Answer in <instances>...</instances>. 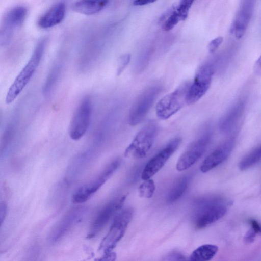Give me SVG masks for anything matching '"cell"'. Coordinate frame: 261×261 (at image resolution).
Instances as JSON below:
<instances>
[{
	"instance_id": "cell-11",
	"label": "cell",
	"mask_w": 261,
	"mask_h": 261,
	"mask_svg": "<svg viewBox=\"0 0 261 261\" xmlns=\"http://www.w3.org/2000/svg\"><path fill=\"white\" fill-rule=\"evenodd\" d=\"M27 10L23 6H16L4 15L0 29V45L6 46L11 42L15 31L23 23Z\"/></svg>"
},
{
	"instance_id": "cell-28",
	"label": "cell",
	"mask_w": 261,
	"mask_h": 261,
	"mask_svg": "<svg viewBox=\"0 0 261 261\" xmlns=\"http://www.w3.org/2000/svg\"><path fill=\"white\" fill-rule=\"evenodd\" d=\"M223 41V38L221 36L217 37L212 40L208 44L207 48L210 53H215Z\"/></svg>"
},
{
	"instance_id": "cell-18",
	"label": "cell",
	"mask_w": 261,
	"mask_h": 261,
	"mask_svg": "<svg viewBox=\"0 0 261 261\" xmlns=\"http://www.w3.org/2000/svg\"><path fill=\"white\" fill-rule=\"evenodd\" d=\"M108 3L109 0H79L73 4L72 9L79 13L91 15L101 11Z\"/></svg>"
},
{
	"instance_id": "cell-1",
	"label": "cell",
	"mask_w": 261,
	"mask_h": 261,
	"mask_svg": "<svg viewBox=\"0 0 261 261\" xmlns=\"http://www.w3.org/2000/svg\"><path fill=\"white\" fill-rule=\"evenodd\" d=\"M226 201L221 197L211 196L197 201L193 221L197 229H203L225 216L227 211Z\"/></svg>"
},
{
	"instance_id": "cell-17",
	"label": "cell",
	"mask_w": 261,
	"mask_h": 261,
	"mask_svg": "<svg viewBox=\"0 0 261 261\" xmlns=\"http://www.w3.org/2000/svg\"><path fill=\"white\" fill-rule=\"evenodd\" d=\"M250 6L244 5L240 10L230 29V32L237 39L241 38L244 35L251 17Z\"/></svg>"
},
{
	"instance_id": "cell-12",
	"label": "cell",
	"mask_w": 261,
	"mask_h": 261,
	"mask_svg": "<svg viewBox=\"0 0 261 261\" xmlns=\"http://www.w3.org/2000/svg\"><path fill=\"white\" fill-rule=\"evenodd\" d=\"M181 139L175 137L171 139L159 152L151 158L145 166L141 174L144 180L151 178L164 166L166 162L179 146Z\"/></svg>"
},
{
	"instance_id": "cell-32",
	"label": "cell",
	"mask_w": 261,
	"mask_h": 261,
	"mask_svg": "<svg viewBox=\"0 0 261 261\" xmlns=\"http://www.w3.org/2000/svg\"><path fill=\"white\" fill-rule=\"evenodd\" d=\"M249 223L252 228L257 234H261V223L254 219L249 220Z\"/></svg>"
},
{
	"instance_id": "cell-29",
	"label": "cell",
	"mask_w": 261,
	"mask_h": 261,
	"mask_svg": "<svg viewBox=\"0 0 261 261\" xmlns=\"http://www.w3.org/2000/svg\"><path fill=\"white\" fill-rule=\"evenodd\" d=\"M186 258L182 254L173 252L167 254L164 258L165 260H186Z\"/></svg>"
},
{
	"instance_id": "cell-20",
	"label": "cell",
	"mask_w": 261,
	"mask_h": 261,
	"mask_svg": "<svg viewBox=\"0 0 261 261\" xmlns=\"http://www.w3.org/2000/svg\"><path fill=\"white\" fill-rule=\"evenodd\" d=\"M218 250V247L215 245L204 244L192 252L189 259L192 261H208L216 255Z\"/></svg>"
},
{
	"instance_id": "cell-31",
	"label": "cell",
	"mask_w": 261,
	"mask_h": 261,
	"mask_svg": "<svg viewBox=\"0 0 261 261\" xmlns=\"http://www.w3.org/2000/svg\"><path fill=\"white\" fill-rule=\"evenodd\" d=\"M7 204L5 201H1L0 203V221L2 226L7 214Z\"/></svg>"
},
{
	"instance_id": "cell-15",
	"label": "cell",
	"mask_w": 261,
	"mask_h": 261,
	"mask_svg": "<svg viewBox=\"0 0 261 261\" xmlns=\"http://www.w3.org/2000/svg\"><path fill=\"white\" fill-rule=\"evenodd\" d=\"M235 143V137H231L217 147L202 163L201 172H207L222 163L231 153Z\"/></svg>"
},
{
	"instance_id": "cell-21",
	"label": "cell",
	"mask_w": 261,
	"mask_h": 261,
	"mask_svg": "<svg viewBox=\"0 0 261 261\" xmlns=\"http://www.w3.org/2000/svg\"><path fill=\"white\" fill-rule=\"evenodd\" d=\"M189 180L187 176H183L175 182L167 196L168 203L174 202L181 197L188 188Z\"/></svg>"
},
{
	"instance_id": "cell-4",
	"label": "cell",
	"mask_w": 261,
	"mask_h": 261,
	"mask_svg": "<svg viewBox=\"0 0 261 261\" xmlns=\"http://www.w3.org/2000/svg\"><path fill=\"white\" fill-rule=\"evenodd\" d=\"M158 132L157 123L153 121L148 122L138 132L126 148L124 156L134 159L144 157L152 147Z\"/></svg>"
},
{
	"instance_id": "cell-26",
	"label": "cell",
	"mask_w": 261,
	"mask_h": 261,
	"mask_svg": "<svg viewBox=\"0 0 261 261\" xmlns=\"http://www.w3.org/2000/svg\"><path fill=\"white\" fill-rule=\"evenodd\" d=\"M195 0H180L175 9L181 20H185L188 16L189 10Z\"/></svg>"
},
{
	"instance_id": "cell-27",
	"label": "cell",
	"mask_w": 261,
	"mask_h": 261,
	"mask_svg": "<svg viewBox=\"0 0 261 261\" xmlns=\"http://www.w3.org/2000/svg\"><path fill=\"white\" fill-rule=\"evenodd\" d=\"M131 58L130 54L122 55L119 58L117 66V75H120L129 64Z\"/></svg>"
},
{
	"instance_id": "cell-5",
	"label": "cell",
	"mask_w": 261,
	"mask_h": 261,
	"mask_svg": "<svg viewBox=\"0 0 261 261\" xmlns=\"http://www.w3.org/2000/svg\"><path fill=\"white\" fill-rule=\"evenodd\" d=\"M133 214V209L128 207L116 216L108 233L100 244L99 250H102L104 253L112 251L124 235Z\"/></svg>"
},
{
	"instance_id": "cell-33",
	"label": "cell",
	"mask_w": 261,
	"mask_h": 261,
	"mask_svg": "<svg viewBox=\"0 0 261 261\" xmlns=\"http://www.w3.org/2000/svg\"><path fill=\"white\" fill-rule=\"evenodd\" d=\"M116 254L112 251L105 252L102 256L98 260H114L116 259Z\"/></svg>"
},
{
	"instance_id": "cell-10",
	"label": "cell",
	"mask_w": 261,
	"mask_h": 261,
	"mask_svg": "<svg viewBox=\"0 0 261 261\" xmlns=\"http://www.w3.org/2000/svg\"><path fill=\"white\" fill-rule=\"evenodd\" d=\"M214 73V67L212 64L207 63L199 67L189 86L187 103H194L205 94L211 86Z\"/></svg>"
},
{
	"instance_id": "cell-7",
	"label": "cell",
	"mask_w": 261,
	"mask_h": 261,
	"mask_svg": "<svg viewBox=\"0 0 261 261\" xmlns=\"http://www.w3.org/2000/svg\"><path fill=\"white\" fill-rule=\"evenodd\" d=\"M120 164V160H114L97 177L79 187L73 195L72 202L80 204L87 201L113 175Z\"/></svg>"
},
{
	"instance_id": "cell-16",
	"label": "cell",
	"mask_w": 261,
	"mask_h": 261,
	"mask_svg": "<svg viewBox=\"0 0 261 261\" xmlns=\"http://www.w3.org/2000/svg\"><path fill=\"white\" fill-rule=\"evenodd\" d=\"M65 13L66 7L64 3H58L52 6L40 18L38 24L42 29L52 28L62 21Z\"/></svg>"
},
{
	"instance_id": "cell-3",
	"label": "cell",
	"mask_w": 261,
	"mask_h": 261,
	"mask_svg": "<svg viewBox=\"0 0 261 261\" xmlns=\"http://www.w3.org/2000/svg\"><path fill=\"white\" fill-rule=\"evenodd\" d=\"M190 84L188 81L184 82L158 101L155 107V112L159 118L168 119L187 103V93Z\"/></svg>"
},
{
	"instance_id": "cell-14",
	"label": "cell",
	"mask_w": 261,
	"mask_h": 261,
	"mask_svg": "<svg viewBox=\"0 0 261 261\" xmlns=\"http://www.w3.org/2000/svg\"><path fill=\"white\" fill-rule=\"evenodd\" d=\"M126 198L125 195L113 200L98 212L91 225L87 238L95 237L102 230L111 218L123 206Z\"/></svg>"
},
{
	"instance_id": "cell-13",
	"label": "cell",
	"mask_w": 261,
	"mask_h": 261,
	"mask_svg": "<svg viewBox=\"0 0 261 261\" xmlns=\"http://www.w3.org/2000/svg\"><path fill=\"white\" fill-rule=\"evenodd\" d=\"M86 208L83 206L73 207L51 229L48 236L49 242L54 243L60 240L83 219Z\"/></svg>"
},
{
	"instance_id": "cell-25",
	"label": "cell",
	"mask_w": 261,
	"mask_h": 261,
	"mask_svg": "<svg viewBox=\"0 0 261 261\" xmlns=\"http://www.w3.org/2000/svg\"><path fill=\"white\" fill-rule=\"evenodd\" d=\"M181 21L180 17L175 9L169 13V15L164 21L162 30L164 31L167 32L173 29L177 23Z\"/></svg>"
},
{
	"instance_id": "cell-19",
	"label": "cell",
	"mask_w": 261,
	"mask_h": 261,
	"mask_svg": "<svg viewBox=\"0 0 261 261\" xmlns=\"http://www.w3.org/2000/svg\"><path fill=\"white\" fill-rule=\"evenodd\" d=\"M244 109V103L243 101L236 103L220 121V130L223 132L231 130L242 115Z\"/></svg>"
},
{
	"instance_id": "cell-35",
	"label": "cell",
	"mask_w": 261,
	"mask_h": 261,
	"mask_svg": "<svg viewBox=\"0 0 261 261\" xmlns=\"http://www.w3.org/2000/svg\"><path fill=\"white\" fill-rule=\"evenodd\" d=\"M157 0H135L133 5L135 6H143L152 3Z\"/></svg>"
},
{
	"instance_id": "cell-23",
	"label": "cell",
	"mask_w": 261,
	"mask_h": 261,
	"mask_svg": "<svg viewBox=\"0 0 261 261\" xmlns=\"http://www.w3.org/2000/svg\"><path fill=\"white\" fill-rule=\"evenodd\" d=\"M61 71L60 65H55L50 71L43 86L42 91L45 95H48L56 84Z\"/></svg>"
},
{
	"instance_id": "cell-22",
	"label": "cell",
	"mask_w": 261,
	"mask_h": 261,
	"mask_svg": "<svg viewBox=\"0 0 261 261\" xmlns=\"http://www.w3.org/2000/svg\"><path fill=\"white\" fill-rule=\"evenodd\" d=\"M261 161V145L256 147L247 155H246L240 162L239 169L246 170Z\"/></svg>"
},
{
	"instance_id": "cell-9",
	"label": "cell",
	"mask_w": 261,
	"mask_h": 261,
	"mask_svg": "<svg viewBox=\"0 0 261 261\" xmlns=\"http://www.w3.org/2000/svg\"><path fill=\"white\" fill-rule=\"evenodd\" d=\"M161 90V85H154L141 94L129 111L128 122L130 125H138L144 119Z\"/></svg>"
},
{
	"instance_id": "cell-34",
	"label": "cell",
	"mask_w": 261,
	"mask_h": 261,
	"mask_svg": "<svg viewBox=\"0 0 261 261\" xmlns=\"http://www.w3.org/2000/svg\"><path fill=\"white\" fill-rule=\"evenodd\" d=\"M253 70L256 74L261 76V55L256 61Z\"/></svg>"
},
{
	"instance_id": "cell-2",
	"label": "cell",
	"mask_w": 261,
	"mask_h": 261,
	"mask_svg": "<svg viewBox=\"0 0 261 261\" xmlns=\"http://www.w3.org/2000/svg\"><path fill=\"white\" fill-rule=\"evenodd\" d=\"M47 39L42 38L37 42L25 65L20 71L6 94L5 101L10 104L20 94L36 71L43 55Z\"/></svg>"
},
{
	"instance_id": "cell-24",
	"label": "cell",
	"mask_w": 261,
	"mask_h": 261,
	"mask_svg": "<svg viewBox=\"0 0 261 261\" xmlns=\"http://www.w3.org/2000/svg\"><path fill=\"white\" fill-rule=\"evenodd\" d=\"M155 190V185L153 180L151 178L144 180L138 188L139 195L142 198H150L153 196Z\"/></svg>"
},
{
	"instance_id": "cell-6",
	"label": "cell",
	"mask_w": 261,
	"mask_h": 261,
	"mask_svg": "<svg viewBox=\"0 0 261 261\" xmlns=\"http://www.w3.org/2000/svg\"><path fill=\"white\" fill-rule=\"evenodd\" d=\"M212 137L211 129L203 132L180 155L176 165L177 170L183 171L193 166L205 152Z\"/></svg>"
},
{
	"instance_id": "cell-30",
	"label": "cell",
	"mask_w": 261,
	"mask_h": 261,
	"mask_svg": "<svg viewBox=\"0 0 261 261\" xmlns=\"http://www.w3.org/2000/svg\"><path fill=\"white\" fill-rule=\"evenodd\" d=\"M257 233L250 228L245 234L244 241L246 244H250L254 242Z\"/></svg>"
},
{
	"instance_id": "cell-8",
	"label": "cell",
	"mask_w": 261,
	"mask_h": 261,
	"mask_svg": "<svg viewBox=\"0 0 261 261\" xmlns=\"http://www.w3.org/2000/svg\"><path fill=\"white\" fill-rule=\"evenodd\" d=\"M92 103L91 99L86 96L76 108L70 121L69 134L73 140H78L87 132L91 119Z\"/></svg>"
}]
</instances>
